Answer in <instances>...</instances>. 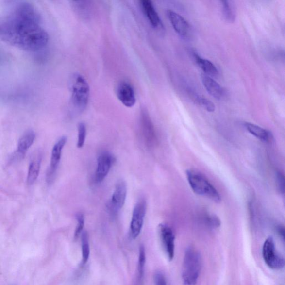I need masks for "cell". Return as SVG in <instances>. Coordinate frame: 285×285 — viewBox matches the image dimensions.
I'll return each instance as SVG.
<instances>
[{
  "label": "cell",
  "mask_w": 285,
  "mask_h": 285,
  "mask_svg": "<svg viewBox=\"0 0 285 285\" xmlns=\"http://www.w3.org/2000/svg\"><path fill=\"white\" fill-rule=\"evenodd\" d=\"M11 3L0 13V39L22 50L40 51L48 44L49 35L39 11L28 2Z\"/></svg>",
  "instance_id": "obj_1"
},
{
  "label": "cell",
  "mask_w": 285,
  "mask_h": 285,
  "mask_svg": "<svg viewBox=\"0 0 285 285\" xmlns=\"http://www.w3.org/2000/svg\"><path fill=\"white\" fill-rule=\"evenodd\" d=\"M186 173L190 187L194 193L206 197L216 203L221 202V197L219 192L202 173L194 169L188 170Z\"/></svg>",
  "instance_id": "obj_2"
},
{
  "label": "cell",
  "mask_w": 285,
  "mask_h": 285,
  "mask_svg": "<svg viewBox=\"0 0 285 285\" xmlns=\"http://www.w3.org/2000/svg\"><path fill=\"white\" fill-rule=\"evenodd\" d=\"M202 260L198 251L193 247L186 250L182 268L183 285H196L200 274Z\"/></svg>",
  "instance_id": "obj_3"
},
{
  "label": "cell",
  "mask_w": 285,
  "mask_h": 285,
  "mask_svg": "<svg viewBox=\"0 0 285 285\" xmlns=\"http://www.w3.org/2000/svg\"><path fill=\"white\" fill-rule=\"evenodd\" d=\"M90 97V87L86 79L83 76L77 74L74 78L71 87V102L78 111H83Z\"/></svg>",
  "instance_id": "obj_4"
},
{
  "label": "cell",
  "mask_w": 285,
  "mask_h": 285,
  "mask_svg": "<svg viewBox=\"0 0 285 285\" xmlns=\"http://www.w3.org/2000/svg\"><path fill=\"white\" fill-rule=\"evenodd\" d=\"M262 256L265 263L269 268L280 269L284 267V258L277 252L272 237H269L266 239L262 248Z\"/></svg>",
  "instance_id": "obj_5"
},
{
  "label": "cell",
  "mask_w": 285,
  "mask_h": 285,
  "mask_svg": "<svg viewBox=\"0 0 285 285\" xmlns=\"http://www.w3.org/2000/svg\"><path fill=\"white\" fill-rule=\"evenodd\" d=\"M146 210V201L143 199L140 200L135 204L133 211L130 225V234L131 237L134 239L137 238L141 233Z\"/></svg>",
  "instance_id": "obj_6"
},
{
  "label": "cell",
  "mask_w": 285,
  "mask_h": 285,
  "mask_svg": "<svg viewBox=\"0 0 285 285\" xmlns=\"http://www.w3.org/2000/svg\"><path fill=\"white\" fill-rule=\"evenodd\" d=\"M167 15L175 31L181 37L188 39L191 36V26L180 14L171 10L167 11Z\"/></svg>",
  "instance_id": "obj_7"
},
{
  "label": "cell",
  "mask_w": 285,
  "mask_h": 285,
  "mask_svg": "<svg viewBox=\"0 0 285 285\" xmlns=\"http://www.w3.org/2000/svg\"><path fill=\"white\" fill-rule=\"evenodd\" d=\"M127 195V187L125 182L119 181L116 185L111 203L109 204V210L113 215L117 214L124 206Z\"/></svg>",
  "instance_id": "obj_8"
},
{
  "label": "cell",
  "mask_w": 285,
  "mask_h": 285,
  "mask_svg": "<svg viewBox=\"0 0 285 285\" xmlns=\"http://www.w3.org/2000/svg\"><path fill=\"white\" fill-rule=\"evenodd\" d=\"M67 140V136H62L52 148L50 165L47 174V180L49 184L54 179L57 169L58 168L61 157H62V151Z\"/></svg>",
  "instance_id": "obj_9"
},
{
  "label": "cell",
  "mask_w": 285,
  "mask_h": 285,
  "mask_svg": "<svg viewBox=\"0 0 285 285\" xmlns=\"http://www.w3.org/2000/svg\"><path fill=\"white\" fill-rule=\"evenodd\" d=\"M115 162L112 154L107 151L102 152L98 158L97 168L95 174V181L101 183L107 176Z\"/></svg>",
  "instance_id": "obj_10"
},
{
  "label": "cell",
  "mask_w": 285,
  "mask_h": 285,
  "mask_svg": "<svg viewBox=\"0 0 285 285\" xmlns=\"http://www.w3.org/2000/svg\"><path fill=\"white\" fill-rule=\"evenodd\" d=\"M161 240L167 256L169 260H172L174 256L175 237L173 230L168 225L161 224L159 226Z\"/></svg>",
  "instance_id": "obj_11"
},
{
  "label": "cell",
  "mask_w": 285,
  "mask_h": 285,
  "mask_svg": "<svg viewBox=\"0 0 285 285\" xmlns=\"http://www.w3.org/2000/svg\"><path fill=\"white\" fill-rule=\"evenodd\" d=\"M117 98L126 107L131 108L136 102L135 94L133 87L127 82H121L117 89Z\"/></svg>",
  "instance_id": "obj_12"
},
{
  "label": "cell",
  "mask_w": 285,
  "mask_h": 285,
  "mask_svg": "<svg viewBox=\"0 0 285 285\" xmlns=\"http://www.w3.org/2000/svg\"><path fill=\"white\" fill-rule=\"evenodd\" d=\"M142 126L143 134L147 145L153 147L157 142L154 129L151 121L146 112L142 114Z\"/></svg>",
  "instance_id": "obj_13"
},
{
  "label": "cell",
  "mask_w": 285,
  "mask_h": 285,
  "mask_svg": "<svg viewBox=\"0 0 285 285\" xmlns=\"http://www.w3.org/2000/svg\"><path fill=\"white\" fill-rule=\"evenodd\" d=\"M202 82L207 92L216 100H221L225 95L222 87L214 79L206 74L201 77Z\"/></svg>",
  "instance_id": "obj_14"
},
{
  "label": "cell",
  "mask_w": 285,
  "mask_h": 285,
  "mask_svg": "<svg viewBox=\"0 0 285 285\" xmlns=\"http://www.w3.org/2000/svg\"><path fill=\"white\" fill-rule=\"evenodd\" d=\"M140 3L143 13L151 25L154 28H158L161 26V18L155 10L153 3L150 0H143Z\"/></svg>",
  "instance_id": "obj_15"
},
{
  "label": "cell",
  "mask_w": 285,
  "mask_h": 285,
  "mask_svg": "<svg viewBox=\"0 0 285 285\" xmlns=\"http://www.w3.org/2000/svg\"><path fill=\"white\" fill-rule=\"evenodd\" d=\"M245 127L250 134L261 141L266 143H270L273 140L272 133L267 129H264L258 125L250 123H245Z\"/></svg>",
  "instance_id": "obj_16"
},
{
  "label": "cell",
  "mask_w": 285,
  "mask_h": 285,
  "mask_svg": "<svg viewBox=\"0 0 285 285\" xmlns=\"http://www.w3.org/2000/svg\"><path fill=\"white\" fill-rule=\"evenodd\" d=\"M191 54L193 59L199 67L202 69L204 74L210 76V77H216L218 75V71L216 67L210 60L203 59L200 56L196 51H192Z\"/></svg>",
  "instance_id": "obj_17"
},
{
  "label": "cell",
  "mask_w": 285,
  "mask_h": 285,
  "mask_svg": "<svg viewBox=\"0 0 285 285\" xmlns=\"http://www.w3.org/2000/svg\"><path fill=\"white\" fill-rule=\"evenodd\" d=\"M41 162V155L36 154L30 163L27 178V183L29 185H32L35 183L38 176H39Z\"/></svg>",
  "instance_id": "obj_18"
},
{
  "label": "cell",
  "mask_w": 285,
  "mask_h": 285,
  "mask_svg": "<svg viewBox=\"0 0 285 285\" xmlns=\"http://www.w3.org/2000/svg\"><path fill=\"white\" fill-rule=\"evenodd\" d=\"M35 134L33 131H28L21 136L18 142L17 152L19 154H24L35 139Z\"/></svg>",
  "instance_id": "obj_19"
},
{
  "label": "cell",
  "mask_w": 285,
  "mask_h": 285,
  "mask_svg": "<svg viewBox=\"0 0 285 285\" xmlns=\"http://www.w3.org/2000/svg\"><path fill=\"white\" fill-rule=\"evenodd\" d=\"M188 93L192 100L196 103L206 109L208 112H214L215 111V104L206 98L200 96V95L191 90L188 91Z\"/></svg>",
  "instance_id": "obj_20"
},
{
  "label": "cell",
  "mask_w": 285,
  "mask_h": 285,
  "mask_svg": "<svg viewBox=\"0 0 285 285\" xmlns=\"http://www.w3.org/2000/svg\"><path fill=\"white\" fill-rule=\"evenodd\" d=\"M221 5L224 18L227 21L233 22L235 20V14L233 5L228 1H221Z\"/></svg>",
  "instance_id": "obj_21"
},
{
  "label": "cell",
  "mask_w": 285,
  "mask_h": 285,
  "mask_svg": "<svg viewBox=\"0 0 285 285\" xmlns=\"http://www.w3.org/2000/svg\"><path fill=\"white\" fill-rule=\"evenodd\" d=\"M82 258L84 264H86L89 260L90 256V246L89 242L88 234L86 231H84L82 236Z\"/></svg>",
  "instance_id": "obj_22"
},
{
  "label": "cell",
  "mask_w": 285,
  "mask_h": 285,
  "mask_svg": "<svg viewBox=\"0 0 285 285\" xmlns=\"http://www.w3.org/2000/svg\"><path fill=\"white\" fill-rule=\"evenodd\" d=\"M78 138L77 144V148L79 149L83 148L85 142L86 136V127L84 123H80L78 127Z\"/></svg>",
  "instance_id": "obj_23"
},
{
  "label": "cell",
  "mask_w": 285,
  "mask_h": 285,
  "mask_svg": "<svg viewBox=\"0 0 285 285\" xmlns=\"http://www.w3.org/2000/svg\"><path fill=\"white\" fill-rule=\"evenodd\" d=\"M76 219H77V226L75 232V237H78L80 234L82 233L84 226V216L82 213H78V214L76 215Z\"/></svg>",
  "instance_id": "obj_24"
},
{
  "label": "cell",
  "mask_w": 285,
  "mask_h": 285,
  "mask_svg": "<svg viewBox=\"0 0 285 285\" xmlns=\"http://www.w3.org/2000/svg\"><path fill=\"white\" fill-rule=\"evenodd\" d=\"M206 220L207 225L212 228H218L221 225L219 218L214 215H208Z\"/></svg>",
  "instance_id": "obj_25"
},
{
  "label": "cell",
  "mask_w": 285,
  "mask_h": 285,
  "mask_svg": "<svg viewBox=\"0 0 285 285\" xmlns=\"http://www.w3.org/2000/svg\"><path fill=\"white\" fill-rule=\"evenodd\" d=\"M146 262V253L143 247L140 248L139 257V272L140 276L142 275L144 265Z\"/></svg>",
  "instance_id": "obj_26"
},
{
  "label": "cell",
  "mask_w": 285,
  "mask_h": 285,
  "mask_svg": "<svg viewBox=\"0 0 285 285\" xmlns=\"http://www.w3.org/2000/svg\"><path fill=\"white\" fill-rule=\"evenodd\" d=\"M276 182L277 185L281 193H284L285 192V179L284 175L280 173L277 172L276 174Z\"/></svg>",
  "instance_id": "obj_27"
},
{
  "label": "cell",
  "mask_w": 285,
  "mask_h": 285,
  "mask_svg": "<svg viewBox=\"0 0 285 285\" xmlns=\"http://www.w3.org/2000/svg\"><path fill=\"white\" fill-rule=\"evenodd\" d=\"M154 281L155 285H167L165 277L161 272H158L155 273Z\"/></svg>",
  "instance_id": "obj_28"
},
{
  "label": "cell",
  "mask_w": 285,
  "mask_h": 285,
  "mask_svg": "<svg viewBox=\"0 0 285 285\" xmlns=\"http://www.w3.org/2000/svg\"><path fill=\"white\" fill-rule=\"evenodd\" d=\"M278 233L281 235V237H283V239L284 240L285 237V230L283 227L280 226L278 228Z\"/></svg>",
  "instance_id": "obj_29"
}]
</instances>
